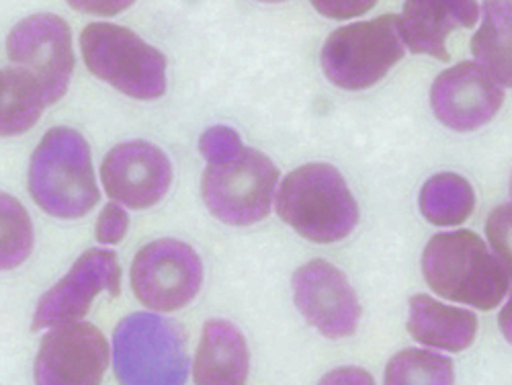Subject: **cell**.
Instances as JSON below:
<instances>
[{
	"label": "cell",
	"instance_id": "obj_1",
	"mask_svg": "<svg viewBox=\"0 0 512 385\" xmlns=\"http://www.w3.org/2000/svg\"><path fill=\"white\" fill-rule=\"evenodd\" d=\"M429 287L457 304L492 310L510 289V267L469 230L437 234L422 252Z\"/></svg>",
	"mask_w": 512,
	"mask_h": 385
},
{
	"label": "cell",
	"instance_id": "obj_2",
	"mask_svg": "<svg viewBox=\"0 0 512 385\" xmlns=\"http://www.w3.org/2000/svg\"><path fill=\"white\" fill-rule=\"evenodd\" d=\"M279 218L318 244L345 240L359 222L357 201L343 175L330 164H304L289 173L277 189Z\"/></svg>",
	"mask_w": 512,
	"mask_h": 385
},
{
	"label": "cell",
	"instance_id": "obj_3",
	"mask_svg": "<svg viewBox=\"0 0 512 385\" xmlns=\"http://www.w3.org/2000/svg\"><path fill=\"white\" fill-rule=\"evenodd\" d=\"M29 191L41 209L60 220L93 211L101 195L87 140L70 127L50 130L31 156Z\"/></svg>",
	"mask_w": 512,
	"mask_h": 385
},
{
	"label": "cell",
	"instance_id": "obj_4",
	"mask_svg": "<svg viewBox=\"0 0 512 385\" xmlns=\"http://www.w3.org/2000/svg\"><path fill=\"white\" fill-rule=\"evenodd\" d=\"M113 367L121 385H185L189 355L183 330L150 312L123 318L113 334Z\"/></svg>",
	"mask_w": 512,
	"mask_h": 385
},
{
	"label": "cell",
	"instance_id": "obj_5",
	"mask_svg": "<svg viewBox=\"0 0 512 385\" xmlns=\"http://www.w3.org/2000/svg\"><path fill=\"white\" fill-rule=\"evenodd\" d=\"M87 68L123 95L152 101L166 93V58L134 31L113 23H91L80 35Z\"/></svg>",
	"mask_w": 512,
	"mask_h": 385
},
{
	"label": "cell",
	"instance_id": "obj_6",
	"mask_svg": "<svg viewBox=\"0 0 512 385\" xmlns=\"http://www.w3.org/2000/svg\"><path fill=\"white\" fill-rule=\"evenodd\" d=\"M279 170L263 152L242 146L207 164L201 193L213 218L228 226H252L269 216Z\"/></svg>",
	"mask_w": 512,
	"mask_h": 385
},
{
	"label": "cell",
	"instance_id": "obj_7",
	"mask_svg": "<svg viewBox=\"0 0 512 385\" xmlns=\"http://www.w3.org/2000/svg\"><path fill=\"white\" fill-rule=\"evenodd\" d=\"M404 58L398 15L336 29L322 48V68L330 82L345 91H363L377 84Z\"/></svg>",
	"mask_w": 512,
	"mask_h": 385
},
{
	"label": "cell",
	"instance_id": "obj_8",
	"mask_svg": "<svg viewBox=\"0 0 512 385\" xmlns=\"http://www.w3.org/2000/svg\"><path fill=\"white\" fill-rule=\"evenodd\" d=\"M11 66L25 74L50 105L60 101L72 78L74 52L68 23L50 13L19 21L7 37Z\"/></svg>",
	"mask_w": 512,
	"mask_h": 385
},
{
	"label": "cell",
	"instance_id": "obj_9",
	"mask_svg": "<svg viewBox=\"0 0 512 385\" xmlns=\"http://www.w3.org/2000/svg\"><path fill=\"white\" fill-rule=\"evenodd\" d=\"M203 283L199 254L179 240L146 244L132 265V289L140 302L156 312L189 306Z\"/></svg>",
	"mask_w": 512,
	"mask_h": 385
},
{
	"label": "cell",
	"instance_id": "obj_10",
	"mask_svg": "<svg viewBox=\"0 0 512 385\" xmlns=\"http://www.w3.org/2000/svg\"><path fill=\"white\" fill-rule=\"evenodd\" d=\"M119 287L121 267L117 256L111 250L91 248L80 254L72 269L39 299L31 328L44 330L82 322L101 291L117 297Z\"/></svg>",
	"mask_w": 512,
	"mask_h": 385
},
{
	"label": "cell",
	"instance_id": "obj_11",
	"mask_svg": "<svg viewBox=\"0 0 512 385\" xmlns=\"http://www.w3.org/2000/svg\"><path fill=\"white\" fill-rule=\"evenodd\" d=\"M109 345L99 328L74 322L52 328L39 345L35 385H101Z\"/></svg>",
	"mask_w": 512,
	"mask_h": 385
},
{
	"label": "cell",
	"instance_id": "obj_12",
	"mask_svg": "<svg viewBox=\"0 0 512 385\" xmlns=\"http://www.w3.org/2000/svg\"><path fill=\"white\" fill-rule=\"evenodd\" d=\"M293 302L304 318L328 338L351 336L361 320L355 289L326 261H310L293 273Z\"/></svg>",
	"mask_w": 512,
	"mask_h": 385
},
{
	"label": "cell",
	"instance_id": "obj_13",
	"mask_svg": "<svg viewBox=\"0 0 512 385\" xmlns=\"http://www.w3.org/2000/svg\"><path fill=\"white\" fill-rule=\"evenodd\" d=\"M504 84L482 64L461 62L437 76L431 105L441 123L455 132H474L502 107Z\"/></svg>",
	"mask_w": 512,
	"mask_h": 385
},
{
	"label": "cell",
	"instance_id": "obj_14",
	"mask_svg": "<svg viewBox=\"0 0 512 385\" xmlns=\"http://www.w3.org/2000/svg\"><path fill=\"white\" fill-rule=\"evenodd\" d=\"M107 195L132 209L156 205L173 183V164L158 146L134 140L109 150L101 164Z\"/></svg>",
	"mask_w": 512,
	"mask_h": 385
},
{
	"label": "cell",
	"instance_id": "obj_15",
	"mask_svg": "<svg viewBox=\"0 0 512 385\" xmlns=\"http://www.w3.org/2000/svg\"><path fill=\"white\" fill-rule=\"evenodd\" d=\"M480 9L465 0H410L398 15L404 48L447 62V39L457 27H474Z\"/></svg>",
	"mask_w": 512,
	"mask_h": 385
},
{
	"label": "cell",
	"instance_id": "obj_16",
	"mask_svg": "<svg viewBox=\"0 0 512 385\" xmlns=\"http://www.w3.org/2000/svg\"><path fill=\"white\" fill-rule=\"evenodd\" d=\"M195 385H246L248 345L226 320H207L193 363Z\"/></svg>",
	"mask_w": 512,
	"mask_h": 385
},
{
	"label": "cell",
	"instance_id": "obj_17",
	"mask_svg": "<svg viewBox=\"0 0 512 385\" xmlns=\"http://www.w3.org/2000/svg\"><path fill=\"white\" fill-rule=\"evenodd\" d=\"M408 312V332L426 347L459 353L476 340L478 318L474 312L441 304L422 293L410 299Z\"/></svg>",
	"mask_w": 512,
	"mask_h": 385
},
{
	"label": "cell",
	"instance_id": "obj_18",
	"mask_svg": "<svg viewBox=\"0 0 512 385\" xmlns=\"http://www.w3.org/2000/svg\"><path fill=\"white\" fill-rule=\"evenodd\" d=\"M50 107L35 84L13 66L0 68V136H21Z\"/></svg>",
	"mask_w": 512,
	"mask_h": 385
},
{
	"label": "cell",
	"instance_id": "obj_19",
	"mask_svg": "<svg viewBox=\"0 0 512 385\" xmlns=\"http://www.w3.org/2000/svg\"><path fill=\"white\" fill-rule=\"evenodd\" d=\"M420 213L435 226H457L476 207V193L463 177L441 173L424 183L418 197Z\"/></svg>",
	"mask_w": 512,
	"mask_h": 385
},
{
	"label": "cell",
	"instance_id": "obj_20",
	"mask_svg": "<svg viewBox=\"0 0 512 385\" xmlns=\"http://www.w3.org/2000/svg\"><path fill=\"white\" fill-rule=\"evenodd\" d=\"M472 54L504 87H510V3H486L484 21L472 39Z\"/></svg>",
	"mask_w": 512,
	"mask_h": 385
},
{
	"label": "cell",
	"instance_id": "obj_21",
	"mask_svg": "<svg viewBox=\"0 0 512 385\" xmlns=\"http://www.w3.org/2000/svg\"><path fill=\"white\" fill-rule=\"evenodd\" d=\"M453 381L451 359L420 349L400 351L386 367V385H453Z\"/></svg>",
	"mask_w": 512,
	"mask_h": 385
},
{
	"label": "cell",
	"instance_id": "obj_22",
	"mask_svg": "<svg viewBox=\"0 0 512 385\" xmlns=\"http://www.w3.org/2000/svg\"><path fill=\"white\" fill-rule=\"evenodd\" d=\"M33 248V226L27 209L11 195L0 193V271L23 265Z\"/></svg>",
	"mask_w": 512,
	"mask_h": 385
},
{
	"label": "cell",
	"instance_id": "obj_23",
	"mask_svg": "<svg viewBox=\"0 0 512 385\" xmlns=\"http://www.w3.org/2000/svg\"><path fill=\"white\" fill-rule=\"evenodd\" d=\"M242 146L244 144H242L240 136L232 130V127H226V125L207 127V130L199 138V152L207 160V164L220 162V160L236 154Z\"/></svg>",
	"mask_w": 512,
	"mask_h": 385
},
{
	"label": "cell",
	"instance_id": "obj_24",
	"mask_svg": "<svg viewBox=\"0 0 512 385\" xmlns=\"http://www.w3.org/2000/svg\"><path fill=\"white\" fill-rule=\"evenodd\" d=\"M486 230H488L492 250L500 256L504 265L510 267V205L508 203H502L490 213Z\"/></svg>",
	"mask_w": 512,
	"mask_h": 385
},
{
	"label": "cell",
	"instance_id": "obj_25",
	"mask_svg": "<svg viewBox=\"0 0 512 385\" xmlns=\"http://www.w3.org/2000/svg\"><path fill=\"white\" fill-rule=\"evenodd\" d=\"M127 226H130V216H127V211L119 203L111 201L109 205H105V209L99 216L97 240L103 244H117L125 236Z\"/></svg>",
	"mask_w": 512,
	"mask_h": 385
},
{
	"label": "cell",
	"instance_id": "obj_26",
	"mask_svg": "<svg viewBox=\"0 0 512 385\" xmlns=\"http://www.w3.org/2000/svg\"><path fill=\"white\" fill-rule=\"evenodd\" d=\"M312 7L332 19H349L367 13L369 9L375 7L373 0H367V3H361V0H351V3H343V0H328V3H320V0H314Z\"/></svg>",
	"mask_w": 512,
	"mask_h": 385
},
{
	"label": "cell",
	"instance_id": "obj_27",
	"mask_svg": "<svg viewBox=\"0 0 512 385\" xmlns=\"http://www.w3.org/2000/svg\"><path fill=\"white\" fill-rule=\"evenodd\" d=\"M318 385H375L369 371L361 367H340L326 373Z\"/></svg>",
	"mask_w": 512,
	"mask_h": 385
},
{
	"label": "cell",
	"instance_id": "obj_28",
	"mask_svg": "<svg viewBox=\"0 0 512 385\" xmlns=\"http://www.w3.org/2000/svg\"><path fill=\"white\" fill-rule=\"evenodd\" d=\"M78 11L84 13H95V15H115L127 7H132V3H70Z\"/></svg>",
	"mask_w": 512,
	"mask_h": 385
}]
</instances>
